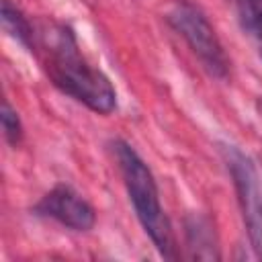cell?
<instances>
[{
    "label": "cell",
    "mask_w": 262,
    "mask_h": 262,
    "mask_svg": "<svg viewBox=\"0 0 262 262\" xmlns=\"http://www.w3.org/2000/svg\"><path fill=\"white\" fill-rule=\"evenodd\" d=\"M260 55H262V51H260Z\"/></svg>",
    "instance_id": "obj_11"
},
{
    "label": "cell",
    "mask_w": 262,
    "mask_h": 262,
    "mask_svg": "<svg viewBox=\"0 0 262 262\" xmlns=\"http://www.w3.org/2000/svg\"><path fill=\"white\" fill-rule=\"evenodd\" d=\"M37 213L51 217L59 221L61 225L76 229V231H88L94 225V209L70 186L57 184L51 188L35 207Z\"/></svg>",
    "instance_id": "obj_5"
},
{
    "label": "cell",
    "mask_w": 262,
    "mask_h": 262,
    "mask_svg": "<svg viewBox=\"0 0 262 262\" xmlns=\"http://www.w3.org/2000/svg\"><path fill=\"white\" fill-rule=\"evenodd\" d=\"M258 108H260V115H262V100L258 102Z\"/></svg>",
    "instance_id": "obj_10"
},
{
    "label": "cell",
    "mask_w": 262,
    "mask_h": 262,
    "mask_svg": "<svg viewBox=\"0 0 262 262\" xmlns=\"http://www.w3.org/2000/svg\"><path fill=\"white\" fill-rule=\"evenodd\" d=\"M184 233L194 260H219V246L213 221L203 213H190L184 219Z\"/></svg>",
    "instance_id": "obj_6"
},
{
    "label": "cell",
    "mask_w": 262,
    "mask_h": 262,
    "mask_svg": "<svg viewBox=\"0 0 262 262\" xmlns=\"http://www.w3.org/2000/svg\"><path fill=\"white\" fill-rule=\"evenodd\" d=\"M235 10L242 29L248 35L262 39V0H235Z\"/></svg>",
    "instance_id": "obj_8"
},
{
    "label": "cell",
    "mask_w": 262,
    "mask_h": 262,
    "mask_svg": "<svg viewBox=\"0 0 262 262\" xmlns=\"http://www.w3.org/2000/svg\"><path fill=\"white\" fill-rule=\"evenodd\" d=\"M166 20L188 43L190 51L213 78L223 80L227 76L229 59L215 29L199 6H194L190 0H172L166 8Z\"/></svg>",
    "instance_id": "obj_3"
},
{
    "label": "cell",
    "mask_w": 262,
    "mask_h": 262,
    "mask_svg": "<svg viewBox=\"0 0 262 262\" xmlns=\"http://www.w3.org/2000/svg\"><path fill=\"white\" fill-rule=\"evenodd\" d=\"M113 149H115L129 199L133 203V209H135V215H137L141 227L145 229V233L149 235V239L154 242L158 252L164 258L174 260L176 246H174L172 227H170L168 217L162 211L158 186H156V180H154L147 164L125 141H115Z\"/></svg>",
    "instance_id": "obj_2"
},
{
    "label": "cell",
    "mask_w": 262,
    "mask_h": 262,
    "mask_svg": "<svg viewBox=\"0 0 262 262\" xmlns=\"http://www.w3.org/2000/svg\"><path fill=\"white\" fill-rule=\"evenodd\" d=\"M223 158L233 178L246 233L256 258L262 260V186L254 162L233 145L223 147Z\"/></svg>",
    "instance_id": "obj_4"
},
{
    "label": "cell",
    "mask_w": 262,
    "mask_h": 262,
    "mask_svg": "<svg viewBox=\"0 0 262 262\" xmlns=\"http://www.w3.org/2000/svg\"><path fill=\"white\" fill-rule=\"evenodd\" d=\"M0 119H2V131L4 137L10 145H16L23 137V125L20 119L16 115V111L8 104V100H2V111H0Z\"/></svg>",
    "instance_id": "obj_9"
},
{
    "label": "cell",
    "mask_w": 262,
    "mask_h": 262,
    "mask_svg": "<svg viewBox=\"0 0 262 262\" xmlns=\"http://www.w3.org/2000/svg\"><path fill=\"white\" fill-rule=\"evenodd\" d=\"M43 47L47 53L45 72L63 94L100 115L115 111L117 94L113 84L100 70L92 68L82 57L74 33L68 27H49L43 33Z\"/></svg>",
    "instance_id": "obj_1"
},
{
    "label": "cell",
    "mask_w": 262,
    "mask_h": 262,
    "mask_svg": "<svg viewBox=\"0 0 262 262\" xmlns=\"http://www.w3.org/2000/svg\"><path fill=\"white\" fill-rule=\"evenodd\" d=\"M2 27L6 29V33H10L18 43H23L27 49L33 51V27L29 25V20L23 16V12L10 2V0H2Z\"/></svg>",
    "instance_id": "obj_7"
}]
</instances>
